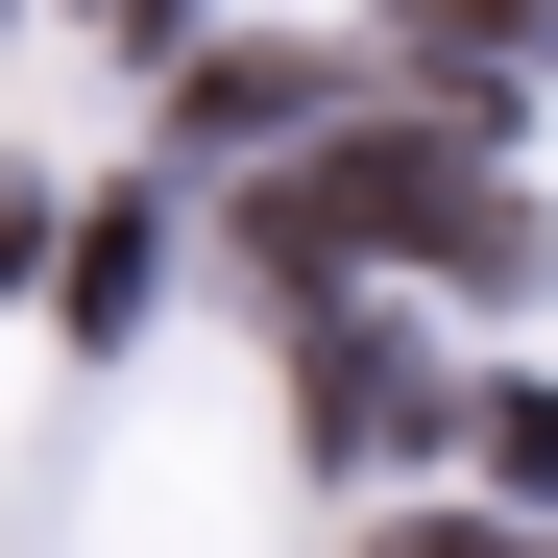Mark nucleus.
Here are the masks:
<instances>
[{"label": "nucleus", "instance_id": "nucleus-1", "mask_svg": "<svg viewBox=\"0 0 558 558\" xmlns=\"http://www.w3.org/2000/svg\"><path fill=\"white\" fill-rule=\"evenodd\" d=\"M558 25V0H437V49H534Z\"/></svg>", "mask_w": 558, "mask_h": 558}, {"label": "nucleus", "instance_id": "nucleus-2", "mask_svg": "<svg viewBox=\"0 0 558 558\" xmlns=\"http://www.w3.org/2000/svg\"><path fill=\"white\" fill-rule=\"evenodd\" d=\"M98 25H122V49H146V25H170V0H98Z\"/></svg>", "mask_w": 558, "mask_h": 558}]
</instances>
